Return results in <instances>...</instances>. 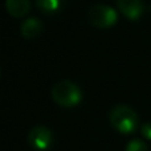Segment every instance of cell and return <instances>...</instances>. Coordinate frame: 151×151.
<instances>
[{"label":"cell","mask_w":151,"mask_h":151,"mask_svg":"<svg viewBox=\"0 0 151 151\" xmlns=\"http://www.w3.org/2000/svg\"><path fill=\"white\" fill-rule=\"evenodd\" d=\"M109 119L113 127L122 134H131L138 127L139 118L135 110L127 105H115L109 113Z\"/></svg>","instance_id":"obj_1"},{"label":"cell","mask_w":151,"mask_h":151,"mask_svg":"<svg viewBox=\"0 0 151 151\" xmlns=\"http://www.w3.org/2000/svg\"><path fill=\"white\" fill-rule=\"evenodd\" d=\"M52 98L60 106L72 107L80 104L82 99V91L73 81L60 80L52 86Z\"/></svg>","instance_id":"obj_2"},{"label":"cell","mask_w":151,"mask_h":151,"mask_svg":"<svg viewBox=\"0 0 151 151\" xmlns=\"http://www.w3.org/2000/svg\"><path fill=\"white\" fill-rule=\"evenodd\" d=\"M86 17L91 25L97 28H107L118 20V13L111 5L98 3L89 8L86 12Z\"/></svg>","instance_id":"obj_3"},{"label":"cell","mask_w":151,"mask_h":151,"mask_svg":"<svg viewBox=\"0 0 151 151\" xmlns=\"http://www.w3.org/2000/svg\"><path fill=\"white\" fill-rule=\"evenodd\" d=\"M28 142L33 149L39 151H45L52 146L53 134L49 129L42 125L35 126L28 133Z\"/></svg>","instance_id":"obj_4"},{"label":"cell","mask_w":151,"mask_h":151,"mask_svg":"<svg viewBox=\"0 0 151 151\" xmlns=\"http://www.w3.org/2000/svg\"><path fill=\"white\" fill-rule=\"evenodd\" d=\"M115 1L121 12L131 20L139 19L145 11V4L142 0H115Z\"/></svg>","instance_id":"obj_5"},{"label":"cell","mask_w":151,"mask_h":151,"mask_svg":"<svg viewBox=\"0 0 151 151\" xmlns=\"http://www.w3.org/2000/svg\"><path fill=\"white\" fill-rule=\"evenodd\" d=\"M44 29V23L36 16H29V17L24 19V21L20 25V33L25 39H33V37L39 36Z\"/></svg>","instance_id":"obj_6"},{"label":"cell","mask_w":151,"mask_h":151,"mask_svg":"<svg viewBox=\"0 0 151 151\" xmlns=\"http://www.w3.org/2000/svg\"><path fill=\"white\" fill-rule=\"evenodd\" d=\"M5 8L8 13L15 17H21L25 13H28L31 8L29 0H5Z\"/></svg>","instance_id":"obj_7"},{"label":"cell","mask_w":151,"mask_h":151,"mask_svg":"<svg viewBox=\"0 0 151 151\" xmlns=\"http://www.w3.org/2000/svg\"><path fill=\"white\" fill-rule=\"evenodd\" d=\"M66 0H36V5L45 15H55L64 9Z\"/></svg>","instance_id":"obj_8"},{"label":"cell","mask_w":151,"mask_h":151,"mask_svg":"<svg viewBox=\"0 0 151 151\" xmlns=\"http://www.w3.org/2000/svg\"><path fill=\"white\" fill-rule=\"evenodd\" d=\"M126 151H149V147L141 139H131L126 145Z\"/></svg>","instance_id":"obj_9"},{"label":"cell","mask_w":151,"mask_h":151,"mask_svg":"<svg viewBox=\"0 0 151 151\" xmlns=\"http://www.w3.org/2000/svg\"><path fill=\"white\" fill-rule=\"evenodd\" d=\"M141 134L146 139L151 141V121H149V122H145L143 125L141 126Z\"/></svg>","instance_id":"obj_10"}]
</instances>
